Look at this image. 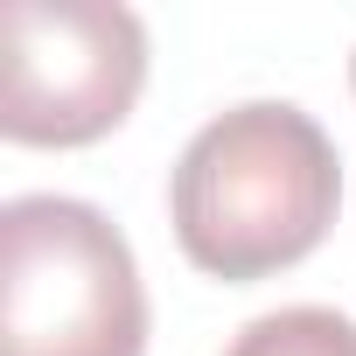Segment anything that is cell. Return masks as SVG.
I'll use <instances>...</instances> for the list:
<instances>
[{"instance_id": "cell-1", "label": "cell", "mask_w": 356, "mask_h": 356, "mask_svg": "<svg viewBox=\"0 0 356 356\" xmlns=\"http://www.w3.org/2000/svg\"><path fill=\"white\" fill-rule=\"evenodd\" d=\"M342 203V161L314 112L252 98L217 112L168 175V217L210 280H266L300 266Z\"/></svg>"}, {"instance_id": "cell-2", "label": "cell", "mask_w": 356, "mask_h": 356, "mask_svg": "<svg viewBox=\"0 0 356 356\" xmlns=\"http://www.w3.org/2000/svg\"><path fill=\"white\" fill-rule=\"evenodd\" d=\"M0 356H147V293L119 224L77 196L0 210Z\"/></svg>"}, {"instance_id": "cell-3", "label": "cell", "mask_w": 356, "mask_h": 356, "mask_svg": "<svg viewBox=\"0 0 356 356\" xmlns=\"http://www.w3.org/2000/svg\"><path fill=\"white\" fill-rule=\"evenodd\" d=\"M0 35H8L0 133L15 147L105 140L147 84V29L112 0H15Z\"/></svg>"}, {"instance_id": "cell-4", "label": "cell", "mask_w": 356, "mask_h": 356, "mask_svg": "<svg viewBox=\"0 0 356 356\" xmlns=\"http://www.w3.org/2000/svg\"><path fill=\"white\" fill-rule=\"evenodd\" d=\"M224 356H356V321L335 307H280L245 321Z\"/></svg>"}, {"instance_id": "cell-5", "label": "cell", "mask_w": 356, "mask_h": 356, "mask_svg": "<svg viewBox=\"0 0 356 356\" xmlns=\"http://www.w3.org/2000/svg\"><path fill=\"white\" fill-rule=\"evenodd\" d=\"M349 77H356V63H349Z\"/></svg>"}]
</instances>
